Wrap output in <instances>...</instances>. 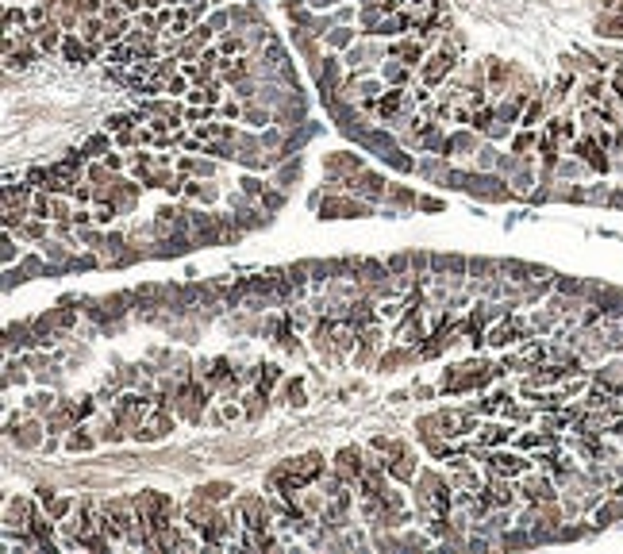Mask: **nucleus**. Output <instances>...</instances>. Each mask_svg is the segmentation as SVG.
<instances>
[]
</instances>
